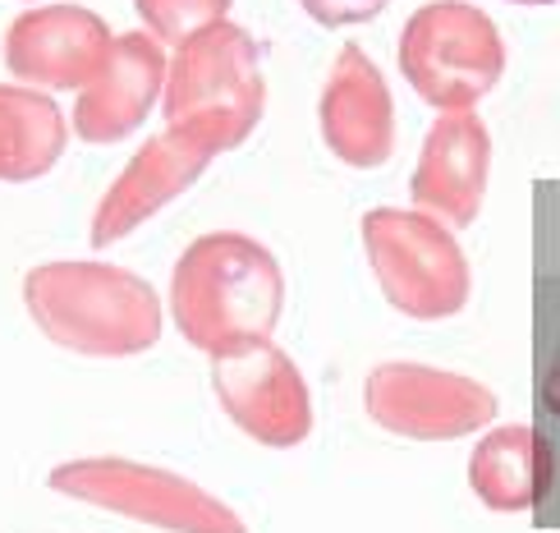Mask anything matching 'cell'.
Masks as SVG:
<instances>
[{
	"label": "cell",
	"mask_w": 560,
	"mask_h": 533,
	"mask_svg": "<svg viewBox=\"0 0 560 533\" xmlns=\"http://www.w3.org/2000/svg\"><path fill=\"white\" fill-rule=\"evenodd\" d=\"M285 313V271L276 253L240 230H212L179 253L171 276L175 332L207 359L271 340Z\"/></svg>",
	"instance_id": "1"
},
{
	"label": "cell",
	"mask_w": 560,
	"mask_h": 533,
	"mask_svg": "<svg viewBox=\"0 0 560 533\" xmlns=\"http://www.w3.org/2000/svg\"><path fill=\"white\" fill-rule=\"evenodd\" d=\"M23 309L37 332L83 359L148 355L166 327L161 294L125 267L110 263H42L23 276Z\"/></svg>",
	"instance_id": "2"
},
{
	"label": "cell",
	"mask_w": 560,
	"mask_h": 533,
	"mask_svg": "<svg viewBox=\"0 0 560 533\" xmlns=\"http://www.w3.org/2000/svg\"><path fill=\"white\" fill-rule=\"evenodd\" d=\"M363 248L372 276L395 313L413 322L455 317L469 304L474 271L446 221L405 207H372L363 217Z\"/></svg>",
	"instance_id": "3"
},
{
	"label": "cell",
	"mask_w": 560,
	"mask_h": 533,
	"mask_svg": "<svg viewBox=\"0 0 560 533\" xmlns=\"http://www.w3.org/2000/svg\"><path fill=\"white\" fill-rule=\"evenodd\" d=\"M161 106H166V125H212L230 138V148H240L258 129L267 106L262 56L253 33L221 19L189 42H179L166 69Z\"/></svg>",
	"instance_id": "4"
},
{
	"label": "cell",
	"mask_w": 560,
	"mask_h": 533,
	"mask_svg": "<svg viewBox=\"0 0 560 533\" xmlns=\"http://www.w3.org/2000/svg\"><path fill=\"white\" fill-rule=\"evenodd\" d=\"M400 74L436 111H474L505 74V37L478 5L432 0L400 33Z\"/></svg>",
	"instance_id": "5"
},
{
	"label": "cell",
	"mask_w": 560,
	"mask_h": 533,
	"mask_svg": "<svg viewBox=\"0 0 560 533\" xmlns=\"http://www.w3.org/2000/svg\"><path fill=\"white\" fill-rule=\"evenodd\" d=\"M46 483L60 497L88 501L97 511L166 533H248L244 520L221 497L198 488L194 478L143 465V460H120V455L69 460V465H56Z\"/></svg>",
	"instance_id": "6"
},
{
	"label": "cell",
	"mask_w": 560,
	"mask_h": 533,
	"mask_svg": "<svg viewBox=\"0 0 560 533\" xmlns=\"http://www.w3.org/2000/svg\"><path fill=\"white\" fill-rule=\"evenodd\" d=\"M533 401H538L533 524L560 529V179H542L533 189Z\"/></svg>",
	"instance_id": "7"
},
{
	"label": "cell",
	"mask_w": 560,
	"mask_h": 533,
	"mask_svg": "<svg viewBox=\"0 0 560 533\" xmlns=\"http://www.w3.org/2000/svg\"><path fill=\"white\" fill-rule=\"evenodd\" d=\"M363 409L377 428L405 442H459L497 419V396L464 373L390 359L368 373Z\"/></svg>",
	"instance_id": "8"
},
{
	"label": "cell",
	"mask_w": 560,
	"mask_h": 533,
	"mask_svg": "<svg viewBox=\"0 0 560 533\" xmlns=\"http://www.w3.org/2000/svg\"><path fill=\"white\" fill-rule=\"evenodd\" d=\"M221 152H230V138L212 125L184 120V125H166L161 134H152L148 143L133 152L129 166L115 175L106 198L97 202L88 240L97 248L129 240L138 225H148L161 212V207H171L184 189H194V179L212 166Z\"/></svg>",
	"instance_id": "9"
},
{
	"label": "cell",
	"mask_w": 560,
	"mask_h": 533,
	"mask_svg": "<svg viewBox=\"0 0 560 533\" xmlns=\"http://www.w3.org/2000/svg\"><path fill=\"white\" fill-rule=\"evenodd\" d=\"M212 391L225 419L258 447L290 451L313 432V396L299 363L276 340L212 359Z\"/></svg>",
	"instance_id": "10"
},
{
	"label": "cell",
	"mask_w": 560,
	"mask_h": 533,
	"mask_svg": "<svg viewBox=\"0 0 560 533\" xmlns=\"http://www.w3.org/2000/svg\"><path fill=\"white\" fill-rule=\"evenodd\" d=\"M322 143L340 166L377 171L395 152V102L363 46L345 42L317 97Z\"/></svg>",
	"instance_id": "11"
},
{
	"label": "cell",
	"mask_w": 560,
	"mask_h": 533,
	"mask_svg": "<svg viewBox=\"0 0 560 533\" xmlns=\"http://www.w3.org/2000/svg\"><path fill=\"white\" fill-rule=\"evenodd\" d=\"M115 33L102 14L83 5H37L23 10L5 33V69L19 83L42 88H88L102 74Z\"/></svg>",
	"instance_id": "12"
},
{
	"label": "cell",
	"mask_w": 560,
	"mask_h": 533,
	"mask_svg": "<svg viewBox=\"0 0 560 533\" xmlns=\"http://www.w3.org/2000/svg\"><path fill=\"white\" fill-rule=\"evenodd\" d=\"M487 175H492V129L474 111H441L418 152L409 198L418 212L459 230L478 221Z\"/></svg>",
	"instance_id": "13"
},
{
	"label": "cell",
	"mask_w": 560,
	"mask_h": 533,
	"mask_svg": "<svg viewBox=\"0 0 560 533\" xmlns=\"http://www.w3.org/2000/svg\"><path fill=\"white\" fill-rule=\"evenodd\" d=\"M166 51L152 33H125L115 37L102 74L79 88V106L69 125L83 143H125V138L152 115V106L166 92Z\"/></svg>",
	"instance_id": "14"
},
{
	"label": "cell",
	"mask_w": 560,
	"mask_h": 533,
	"mask_svg": "<svg viewBox=\"0 0 560 533\" xmlns=\"http://www.w3.org/2000/svg\"><path fill=\"white\" fill-rule=\"evenodd\" d=\"M69 143L65 111L28 83H0V184L42 179Z\"/></svg>",
	"instance_id": "15"
},
{
	"label": "cell",
	"mask_w": 560,
	"mask_h": 533,
	"mask_svg": "<svg viewBox=\"0 0 560 533\" xmlns=\"http://www.w3.org/2000/svg\"><path fill=\"white\" fill-rule=\"evenodd\" d=\"M469 488L497 515H533L538 506V432L528 424L487 432L469 455Z\"/></svg>",
	"instance_id": "16"
},
{
	"label": "cell",
	"mask_w": 560,
	"mask_h": 533,
	"mask_svg": "<svg viewBox=\"0 0 560 533\" xmlns=\"http://www.w3.org/2000/svg\"><path fill=\"white\" fill-rule=\"evenodd\" d=\"M230 5L235 0H133L138 19H143V28L161 42V46H179L189 42L194 33L212 28V23L230 19Z\"/></svg>",
	"instance_id": "17"
},
{
	"label": "cell",
	"mask_w": 560,
	"mask_h": 533,
	"mask_svg": "<svg viewBox=\"0 0 560 533\" xmlns=\"http://www.w3.org/2000/svg\"><path fill=\"white\" fill-rule=\"evenodd\" d=\"M299 5L322 28H354V23H372L390 0H299Z\"/></svg>",
	"instance_id": "18"
},
{
	"label": "cell",
	"mask_w": 560,
	"mask_h": 533,
	"mask_svg": "<svg viewBox=\"0 0 560 533\" xmlns=\"http://www.w3.org/2000/svg\"><path fill=\"white\" fill-rule=\"evenodd\" d=\"M505 5H560V0H505Z\"/></svg>",
	"instance_id": "19"
}]
</instances>
